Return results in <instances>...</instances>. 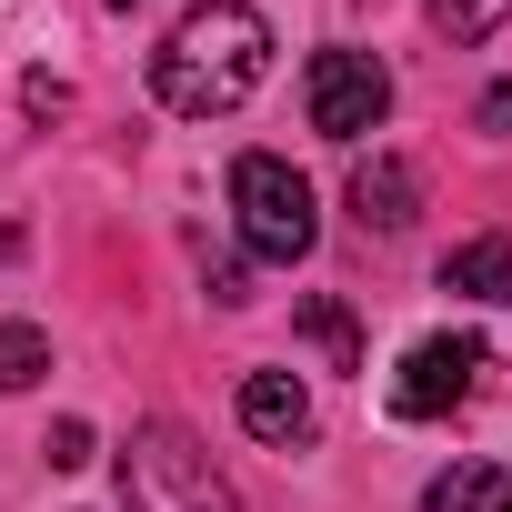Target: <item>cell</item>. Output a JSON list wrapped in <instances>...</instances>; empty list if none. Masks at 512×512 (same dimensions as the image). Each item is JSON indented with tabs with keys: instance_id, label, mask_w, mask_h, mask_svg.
<instances>
[{
	"instance_id": "13",
	"label": "cell",
	"mask_w": 512,
	"mask_h": 512,
	"mask_svg": "<svg viewBox=\"0 0 512 512\" xmlns=\"http://www.w3.org/2000/svg\"><path fill=\"white\" fill-rule=\"evenodd\" d=\"M41 452H51L61 472H81V462H91V422H51V442H41Z\"/></svg>"
},
{
	"instance_id": "14",
	"label": "cell",
	"mask_w": 512,
	"mask_h": 512,
	"mask_svg": "<svg viewBox=\"0 0 512 512\" xmlns=\"http://www.w3.org/2000/svg\"><path fill=\"white\" fill-rule=\"evenodd\" d=\"M21 101H31V111H41V121H61V111H71V91H61V81H51V71H31V81H21Z\"/></svg>"
},
{
	"instance_id": "6",
	"label": "cell",
	"mask_w": 512,
	"mask_h": 512,
	"mask_svg": "<svg viewBox=\"0 0 512 512\" xmlns=\"http://www.w3.org/2000/svg\"><path fill=\"white\" fill-rule=\"evenodd\" d=\"M241 432H251V442H282V452L312 442V392H302L292 372H251V382H241Z\"/></svg>"
},
{
	"instance_id": "1",
	"label": "cell",
	"mask_w": 512,
	"mask_h": 512,
	"mask_svg": "<svg viewBox=\"0 0 512 512\" xmlns=\"http://www.w3.org/2000/svg\"><path fill=\"white\" fill-rule=\"evenodd\" d=\"M262 71H272V21L251 11V0H201V11L151 51V91H161V111H181V121L241 111L251 91H262Z\"/></svg>"
},
{
	"instance_id": "3",
	"label": "cell",
	"mask_w": 512,
	"mask_h": 512,
	"mask_svg": "<svg viewBox=\"0 0 512 512\" xmlns=\"http://www.w3.org/2000/svg\"><path fill=\"white\" fill-rule=\"evenodd\" d=\"M231 211H241V241L262 251V262H302L322 241V211H312V181L272 151H241L231 161Z\"/></svg>"
},
{
	"instance_id": "12",
	"label": "cell",
	"mask_w": 512,
	"mask_h": 512,
	"mask_svg": "<svg viewBox=\"0 0 512 512\" xmlns=\"http://www.w3.org/2000/svg\"><path fill=\"white\" fill-rule=\"evenodd\" d=\"M432 21H442L452 41H492V31L512 21V0H432Z\"/></svg>"
},
{
	"instance_id": "4",
	"label": "cell",
	"mask_w": 512,
	"mask_h": 512,
	"mask_svg": "<svg viewBox=\"0 0 512 512\" xmlns=\"http://www.w3.org/2000/svg\"><path fill=\"white\" fill-rule=\"evenodd\" d=\"M302 101H312V131H322V141H362V131H382V111H392V71H382L372 51H322V61L302 71Z\"/></svg>"
},
{
	"instance_id": "2",
	"label": "cell",
	"mask_w": 512,
	"mask_h": 512,
	"mask_svg": "<svg viewBox=\"0 0 512 512\" xmlns=\"http://www.w3.org/2000/svg\"><path fill=\"white\" fill-rule=\"evenodd\" d=\"M121 502L131 512H241V492L211 472V452L181 422H141L121 442Z\"/></svg>"
},
{
	"instance_id": "15",
	"label": "cell",
	"mask_w": 512,
	"mask_h": 512,
	"mask_svg": "<svg viewBox=\"0 0 512 512\" xmlns=\"http://www.w3.org/2000/svg\"><path fill=\"white\" fill-rule=\"evenodd\" d=\"M482 131H512V81H492V91H482Z\"/></svg>"
},
{
	"instance_id": "8",
	"label": "cell",
	"mask_w": 512,
	"mask_h": 512,
	"mask_svg": "<svg viewBox=\"0 0 512 512\" xmlns=\"http://www.w3.org/2000/svg\"><path fill=\"white\" fill-rule=\"evenodd\" d=\"M442 292H462V302H512V241L482 231V241L442 251Z\"/></svg>"
},
{
	"instance_id": "9",
	"label": "cell",
	"mask_w": 512,
	"mask_h": 512,
	"mask_svg": "<svg viewBox=\"0 0 512 512\" xmlns=\"http://www.w3.org/2000/svg\"><path fill=\"white\" fill-rule=\"evenodd\" d=\"M422 512H512V472H502V462H452V472L422 492Z\"/></svg>"
},
{
	"instance_id": "7",
	"label": "cell",
	"mask_w": 512,
	"mask_h": 512,
	"mask_svg": "<svg viewBox=\"0 0 512 512\" xmlns=\"http://www.w3.org/2000/svg\"><path fill=\"white\" fill-rule=\"evenodd\" d=\"M412 211H422V181H412V161L372 151V161L352 171V221H362V231H402Z\"/></svg>"
},
{
	"instance_id": "10",
	"label": "cell",
	"mask_w": 512,
	"mask_h": 512,
	"mask_svg": "<svg viewBox=\"0 0 512 512\" xmlns=\"http://www.w3.org/2000/svg\"><path fill=\"white\" fill-rule=\"evenodd\" d=\"M302 332L322 342V362H332V372H362V322H352L332 292H312V302H302Z\"/></svg>"
},
{
	"instance_id": "16",
	"label": "cell",
	"mask_w": 512,
	"mask_h": 512,
	"mask_svg": "<svg viewBox=\"0 0 512 512\" xmlns=\"http://www.w3.org/2000/svg\"><path fill=\"white\" fill-rule=\"evenodd\" d=\"M121 11H131V0H121Z\"/></svg>"
},
{
	"instance_id": "5",
	"label": "cell",
	"mask_w": 512,
	"mask_h": 512,
	"mask_svg": "<svg viewBox=\"0 0 512 512\" xmlns=\"http://www.w3.org/2000/svg\"><path fill=\"white\" fill-rule=\"evenodd\" d=\"M482 372H492V342H472V332H432V342L392 372V412H402V422H442V412H462V402L482 392Z\"/></svg>"
},
{
	"instance_id": "11",
	"label": "cell",
	"mask_w": 512,
	"mask_h": 512,
	"mask_svg": "<svg viewBox=\"0 0 512 512\" xmlns=\"http://www.w3.org/2000/svg\"><path fill=\"white\" fill-rule=\"evenodd\" d=\"M51 372V332L41 322H0V392H31Z\"/></svg>"
}]
</instances>
